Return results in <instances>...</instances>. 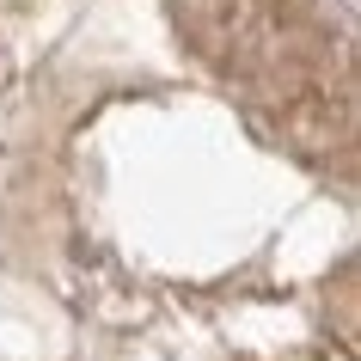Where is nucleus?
Wrapping results in <instances>:
<instances>
[{
  "instance_id": "1",
  "label": "nucleus",
  "mask_w": 361,
  "mask_h": 361,
  "mask_svg": "<svg viewBox=\"0 0 361 361\" xmlns=\"http://www.w3.org/2000/svg\"><path fill=\"white\" fill-rule=\"evenodd\" d=\"M171 19L196 56L233 68L269 31V0H171Z\"/></svg>"
}]
</instances>
